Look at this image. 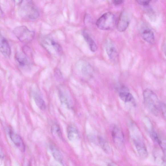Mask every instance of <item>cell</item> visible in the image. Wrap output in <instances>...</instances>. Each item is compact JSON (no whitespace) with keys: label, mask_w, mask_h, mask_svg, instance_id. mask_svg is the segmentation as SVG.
<instances>
[{"label":"cell","mask_w":166,"mask_h":166,"mask_svg":"<svg viewBox=\"0 0 166 166\" xmlns=\"http://www.w3.org/2000/svg\"><path fill=\"white\" fill-rule=\"evenodd\" d=\"M67 137L70 141H74L79 137V133L77 129L75 126L70 125L67 129Z\"/></svg>","instance_id":"14"},{"label":"cell","mask_w":166,"mask_h":166,"mask_svg":"<svg viewBox=\"0 0 166 166\" xmlns=\"http://www.w3.org/2000/svg\"><path fill=\"white\" fill-rule=\"evenodd\" d=\"M59 95L62 104L67 108L71 109L72 107V103L69 96L62 90L59 91Z\"/></svg>","instance_id":"13"},{"label":"cell","mask_w":166,"mask_h":166,"mask_svg":"<svg viewBox=\"0 0 166 166\" xmlns=\"http://www.w3.org/2000/svg\"><path fill=\"white\" fill-rule=\"evenodd\" d=\"M116 24L115 16L111 13H107L103 15L97 20V26L100 29L108 30L113 28Z\"/></svg>","instance_id":"2"},{"label":"cell","mask_w":166,"mask_h":166,"mask_svg":"<svg viewBox=\"0 0 166 166\" xmlns=\"http://www.w3.org/2000/svg\"><path fill=\"white\" fill-rule=\"evenodd\" d=\"M33 98L37 106L40 109L43 110L46 109V106L45 103L40 96L35 93L33 94Z\"/></svg>","instance_id":"18"},{"label":"cell","mask_w":166,"mask_h":166,"mask_svg":"<svg viewBox=\"0 0 166 166\" xmlns=\"http://www.w3.org/2000/svg\"><path fill=\"white\" fill-rule=\"evenodd\" d=\"M99 142L103 150L107 154L110 155L112 153V149L108 142L102 137L99 138Z\"/></svg>","instance_id":"17"},{"label":"cell","mask_w":166,"mask_h":166,"mask_svg":"<svg viewBox=\"0 0 166 166\" xmlns=\"http://www.w3.org/2000/svg\"><path fill=\"white\" fill-rule=\"evenodd\" d=\"M46 43L48 45H51L53 47L56 52L58 53H61L62 48L61 46L58 43L54 40L53 39L50 38H47L45 40Z\"/></svg>","instance_id":"21"},{"label":"cell","mask_w":166,"mask_h":166,"mask_svg":"<svg viewBox=\"0 0 166 166\" xmlns=\"http://www.w3.org/2000/svg\"><path fill=\"white\" fill-rule=\"evenodd\" d=\"M83 36L84 39L89 47L91 50L93 52L96 51L97 48V44L89 35L86 32H83Z\"/></svg>","instance_id":"16"},{"label":"cell","mask_w":166,"mask_h":166,"mask_svg":"<svg viewBox=\"0 0 166 166\" xmlns=\"http://www.w3.org/2000/svg\"><path fill=\"white\" fill-rule=\"evenodd\" d=\"M10 137L12 141L15 145L20 149L21 151H24L25 146L22 138L20 136L14 132L12 130H10L9 132Z\"/></svg>","instance_id":"12"},{"label":"cell","mask_w":166,"mask_h":166,"mask_svg":"<svg viewBox=\"0 0 166 166\" xmlns=\"http://www.w3.org/2000/svg\"><path fill=\"white\" fill-rule=\"evenodd\" d=\"M140 32L142 38L145 41L150 44L155 43V37L153 32L148 27L145 25L142 26Z\"/></svg>","instance_id":"5"},{"label":"cell","mask_w":166,"mask_h":166,"mask_svg":"<svg viewBox=\"0 0 166 166\" xmlns=\"http://www.w3.org/2000/svg\"><path fill=\"white\" fill-rule=\"evenodd\" d=\"M140 5L144 6L148 5L151 0H136Z\"/></svg>","instance_id":"26"},{"label":"cell","mask_w":166,"mask_h":166,"mask_svg":"<svg viewBox=\"0 0 166 166\" xmlns=\"http://www.w3.org/2000/svg\"><path fill=\"white\" fill-rule=\"evenodd\" d=\"M160 110L162 112L163 116L165 119L166 118V106L165 103L161 104Z\"/></svg>","instance_id":"27"},{"label":"cell","mask_w":166,"mask_h":166,"mask_svg":"<svg viewBox=\"0 0 166 166\" xmlns=\"http://www.w3.org/2000/svg\"><path fill=\"white\" fill-rule=\"evenodd\" d=\"M89 66L87 64H85L82 66L81 71L84 75L88 76L91 74V69Z\"/></svg>","instance_id":"23"},{"label":"cell","mask_w":166,"mask_h":166,"mask_svg":"<svg viewBox=\"0 0 166 166\" xmlns=\"http://www.w3.org/2000/svg\"><path fill=\"white\" fill-rule=\"evenodd\" d=\"M112 1L113 2L114 4L116 5H120L121 4L123 3L124 0H112Z\"/></svg>","instance_id":"28"},{"label":"cell","mask_w":166,"mask_h":166,"mask_svg":"<svg viewBox=\"0 0 166 166\" xmlns=\"http://www.w3.org/2000/svg\"><path fill=\"white\" fill-rule=\"evenodd\" d=\"M15 58L20 66L26 69H29L31 63L27 56L24 53L18 52L16 53Z\"/></svg>","instance_id":"10"},{"label":"cell","mask_w":166,"mask_h":166,"mask_svg":"<svg viewBox=\"0 0 166 166\" xmlns=\"http://www.w3.org/2000/svg\"><path fill=\"white\" fill-rule=\"evenodd\" d=\"M51 131L53 135L60 139H62V135L59 126L57 124L53 125L51 128Z\"/></svg>","instance_id":"22"},{"label":"cell","mask_w":166,"mask_h":166,"mask_svg":"<svg viewBox=\"0 0 166 166\" xmlns=\"http://www.w3.org/2000/svg\"><path fill=\"white\" fill-rule=\"evenodd\" d=\"M23 0H13L14 3L16 5H19L22 3Z\"/></svg>","instance_id":"29"},{"label":"cell","mask_w":166,"mask_h":166,"mask_svg":"<svg viewBox=\"0 0 166 166\" xmlns=\"http://www.w3.org/2000/svg\"><path fill=\"white\" fill-rule=\"evenodd\" d=\"M112 139L114 143L118 145H122L124 142V136L122 130L117 126H115L112 132Z\"/></svg>","instance_id":"7"},{"label":"cell","mask_w":166,"mask_h":166,"mask_svg":"<svg viewBox=\"0 0 166 166\" xmlns=\"http://www.w3.org/2000/svg\"><path fill=\"white\" fill-rule=\"evenodd\" d=\"M22 11L25 16L30 19H36L39 17L38 11L36 7L32 4V2H28L23 8Z\"/></svg>","instance_id":"6"},{"label":"cell","mask_w":166,"mask_h":166,"mask_svg":"<svg viewBox=\"0 0 166 166\" xmlns=\"http://www.w3.org/2000/svg\"><path fill=\"white\" fill-rule=\"evenodd\" d=\"M50 149L53 156L55 160L58 161V162L63 164V158L61 153L58 150V149L55 145L53 144L50 145Z\"/></svg>","instance_id":"15"},{"label":"cell","mask_w":166,"mask_h":166,"mask_svg":"<svg viewBox=\"0 0 166 166\" xmlns=\"http://www.w3.org/2000/svg\"><path fill=\"white\" fill-rule=\"evenodd\" d=\"M4 157V155L2 150L0 148V160L2 159Z\"/></svg>","instance_id":"30"},{"label":"cell","mask_w":166,"mask_h":166,"mask_svg":"<svg viewBox=\"0 0 166 166\" xmlns=\"http://www.w3.org/2000/svg\"><path fill=\"white\" fill-rule=\"evenodd\" d=\"M134 141L136 148L140 156L142 158H146L148 153L145 145L139 140L135 139Z\"/></svg>","instance_id":"11"},{"label":"cell","mask_w":166,"mask_h":166,"mask_svg":"<svg viewBox=\"0 0 166 166\" xmlns=\"http://www.w3.org/2000/svg\"><path fill=\"white\" fill-rule=\"evenodd\" d=\"M151 137L154 142L159 144L160 142V138L155 131H153L151 133Z\"/></svg>","instance_id":"25"},{"label":"cell","mask_w":166,"mask_h":166,"mask_svg":"<svg viewBox=\"0 0 166 166\" xmlns=\"http://www.w3.org/2000/svg\"><path fill=\"white\" fill-rule=\"evenodd\" d=\"M155 1H158V0H155Z\"/></svg>","instance_id":"32"},{"label":"cell","mask_w":166,"mask_h":166,"mask_svg":"<svg viewBox=\"0 0 166 166\" xmlns=\"http://www.w3.org/2000/svg\"><path fill=\"white\" fill-rule=\"evenodd\" d=\"M106 53L111 60L115 61L118 58V53L114 44L110 40L107 41L105 46Z\"/></svg>","instance_id":"8"},{"label":"cell","mask_w":166,"mask_h":166,"mask_svg":"<svg viewBox=\"0 0 166 166\" xmlns=\"http://www.w3.org/2000/svg\"><path fill=\"white\" fill-rule=\"evenodd\" d=\"M0 52L4 57L9 58L11 54V48L6 39L0 34Z\"/></svg>","instance_id":"9"},{"label":"cell","mask_w":166,"mask_h":166,"mask_svg":"<svg viewBox=\"0 0 166 166\" xmlns=\"http://www.w3.org/2000/svg\"><path fill=\"white\" fill-rule=\"evenodd\" d=\"M154 158L155 161L158 164L163 165H165V156H164V154L162 155L160 151H155L154 155Z\"/></svg>","instance_id":"20"},{"label":"cell","mask_w":166,"mask_h":166,"mask_svg":"<svg viewBox=\"0 0 166 166\" xmlns=\"http://www.w3.org/2000/svg\"><path fill=\"white\" fill-rule=\"evenodd\" d=\"M143 95L144 104L147 109L153 115L158 116L160 110L161 103L157 96L148 89L144 91Z\"/></svg>","instance_id":"1"},{"label":"cell","mask_w":166,"mask_h":166,"mask_svg":"<svg viewBox=\"0 0 166 166\" xmlns=\"http://www.w3.org/2000/svg\"><path fill=\"white\" fill-rule=\"evenodd\" d=\"M13 33L19 40L24 43L30 42L34 36V32L24 26L17 27L14 29Z\"/></svg>","instance_id":"3"},{"label":"cell","mask_w":166,"mask_h":166,"mask_svg":"<svg viewBox=\"0 0 166 166\" xmlns=\"http://www.w3.org/2000/svg\"><path fill=\"white\" fill-rule=\"evenodd\" d=\"M4 16V13L2 11L1 7H0V19L3 18Z\"/></svg>","instance_id":"31"},{"label":"cell","mask_w":166,"mask_h":166,"mask_svg":"<svg viewBox=\"0 0 166 166\" xmlns=\"http://www.w3.org/2000/svg\"><path fill=\"white\" fill-rule=\"evenodd\" d=\"M131 18V14L127 10H124L121 12L117 23L118 31L120 32L125 31L129 26Z\"/></svg>","instance_id":"4"},{"label":"cell","mask_w":166,"mask_h":166,"mask_svg":"<svg viewBox=\"0 0 166 166\" xmlns=\"http://www.w3.org/2000/svg\"><path fill=\"white\" fill-rule=\"evenodd\" d=\"M119 97L121 100L126 103L132 101L134 99L133 95L128 91H124L119 93Z\"/></svg>","instance_id":"19"},{"label":"cell","mask_w":166,"mask_h":166,"mask_svg":"<svg viewBox=\"0 0 166 166\" xmlns=\"http://www.w3.org/2000/svg\"><path fill=\"white\" fill-rule=\"evenodd\" d=\"M146 10L147 15L151 21H155L156 18L153 9L149 7Z\"/></svg>","instance_id":"24"}]
</instances>
